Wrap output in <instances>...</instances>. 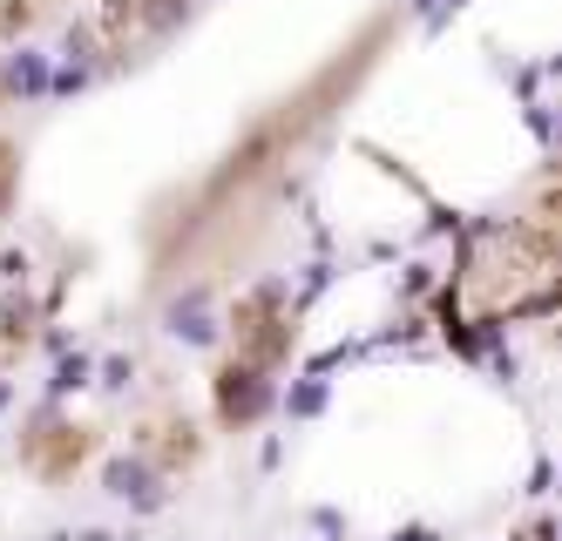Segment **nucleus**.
<instances>
[{
	"label": "nucleus",
	"instance_id": "39448f33",
	"mask_svg": "<svg viewBox=\"0 0 562 541\" xmlns=\"http://www.w3.org/2000/svg\"><path fill=\"white\" fill-rule=\"evenodd\" d=\"M14 89H48V68L34 61V55H21L14 61Z\"/></svg>",
	"mask_w": 562,
	"mask_h": 541
},
{
	"label": "nucleus",
	"instance_id": "423d86ee",
	"mask_svg": "<svg viewBox=\"0 0 562 541\" xmlns=\"http://www.w3.org/2000/svg\"><path fill=\"white\" fill-rule=\"evenodd\" d=\"M14 203V143H0V217H8Z\"/></svg>",
	"mask_w": 562,
	"mask_h": 541
},
{
	"label": "nucleus",
	"instance_id": "7ed1b4c3",
	"mask_svg": "<svg viewBox=\"0 0 562 541\" xmlns=\"http://www.w3.org/2000/svg\"><path fill=\"white\" fill-rule=\"evenodd\" d=\"M109 487H115V494H136V501H149V467L115 461V467H109Z\"/></svg>",
	"mask_w": 562,
	"mask_h": 541
},
{
	"label": "nucleus",
	"instance_id": "f257e3e1",
	"mask_svg": "<svg viewBox=\"0 0 562 541\" xmlns=\"http://www.w3.org/2000/svg\"><path fill=\"white\" fill-rule=\"evenodd\" d=\"M237 346H245V359H251V365H271L278 352L292 346L285 312H278V291H258V298L237 305Z\"/></svg>",
	"mask_w": 562,
	"mask_h": 541
},
{
	"label": "nucleus",
	"instance_id": "0eeeda50",
	"mask_svg": "<svg viewBox=\"0 0 562 541\" xmlns=\"http://www.w3.org/2000/svg\"><path fill=\"white\" fill-rule=\"evenodd\" d=\"M407 541H427V534H407Z\"/></svg>",
	"mask_w": 562,
	"mask_h": 541
},
{
	"label": "nucleus",
	"instance_id": "20e7f679",
	"mask_svg": "<svg viewBox=\"0 0 562 541\" xmlns=\"http://www.w3.org/2000/svg\"><path fill=\"white\" fill-rule=\"evenodd\" d=\"M177 331H183V339H211V331H217V325L204 318V305H196V298H190V305H177Z\"/></svg>",
	"mask_w": 562,
	"mask_h": 541
},
{
	"label": "nucleus",
	"instance_id": "f03ea898",
	"mask_svg": "<svg viewBox=\"0 0 562 541\" xmlns=\"http://www.w3.org/2000/svg\"><path fill=\"white\" fill-rule=\"evenodd\" d=\"M265 406H271V380H265V372H258L251 359L217 372V413H224L231 427H251Z\"/></svg>",
	"mask_w": 562,
	"mask_h": 541
}]
</instances>
